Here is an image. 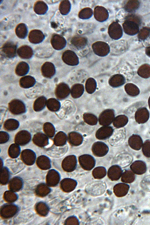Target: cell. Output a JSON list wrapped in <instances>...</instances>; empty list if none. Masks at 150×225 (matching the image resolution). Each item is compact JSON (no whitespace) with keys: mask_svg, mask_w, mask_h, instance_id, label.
Wrapping results in <instances>:
<instances>
[{"mask_svg":"<svg viewBox=\"0 0 150 225\" xmlns=\"http://www.w3.org/2000/svg\"><path fill=\"white\" fill-rule=\"evenodd\" d=\"M92 48L94 53L100 57L107 56L110 51V48L108 44L102 41H97L93 43Z\"/></svg>","mask_w":150,"mask_h":225,"instance_id":"6da1fadb","label":"cell"},{"mask_svg":"<svg viewBox=\"0 0 150 225\" xmlns=\"http://www.w3.org/2000/svg\"><path fill=\"white\" fill-rule=\"evenodd\" d=\"M108 33L110 38L114 40L120 38L123 34L122 27L117 21H114L110 25Z\"/></svg>","mask_w":150,"mask_h":225,"instance_id":"7a4b0ae2","label":"cell"},{"mask_svg":"<svg viewBox=\"0 0 150 225\" xmlns=\"http://www.w3.org/2000/svg\"><path fill=\"white\" fill-rule=\"evenodd\" d=\"M62 59L65 64L70 66L77 65L79 63L78 56L75 52L71 50L65 51L63 53Z\"/></svg>","mask_w":150,"mask_h":225,"instance_id":"3957f363","label":"cell"},{"mask_svg":"<svg viewBox=\"0 0 150 225\" xmlns=\"http://www.w3.org/2000/svg\"><path fill=\"white\" fill-rule=\"evenodd\" d=\"M8 107L10 111L14 114H21L25 111V104L21 100L18 99L11 100L8 104Z\"/></svg>","mask_w":150,"mask_h":225,"instance_id":"277c9868","label":"cell"},{"mask_svg":"<svg viewBox=\"0 0 150 225\" xmlns=\"http://www.w3.org/2000/svg\"><path fill=\"white\" fill-rule=\"evenodd\" d=\"M17 48V45L16 44L11 41H8L3 45L1 51L6 57L12 59L16 56Z\"/></svg>","mask_w":150,"mask_h":225,"instance_id":"5b68a950","label":"cell"},{"mask_svg":"<svg viewBox=\"0 0 150 225\" xmlns=\"http://www.w3.org/2000/svg\"><path fill=\"white\" fill-rule=\"evenodd\" d=\"M51 43L52 47L55 50H59L64 49L67 45V41L62 35L54 34L51 39Z\"/></svg>","mask_w":150,"mask_h":225,"instance_id":"8992f818","label":"cell"},{"mask_svg":"<svg viewBox=\"0 0 150 225\" xmlns=\"http://www.w3.org/2000/svg\"><path fill=\"white\" fill-rule=\"evenodd\" d=\"M123 30L127 35H133L137 34L139 30V25L132 21L126 20L122 24Z\"/></svg>","mask_w":150,"mask_h":225,"instance_id":"52a82bcc","label":"cell"},{"mask_svg":"<svg viewBox=\"0 0 150 225\" xmlns=\"http://www.w3.org/2000/svg\"><path fill=\"white\" fill-rule=\"evenodd\" d=\"M93 15L95 18L100 22L106 21L109 16L107 10L101 6H97L94 8Z\"/></svg>","mask_w":150,"mask_h":225,"instance_id":"ba28073f","label":"cell"},{"mask_svg":"<svg viewBox=\"0 0 150 225\" xmlns=\"http://www.w3.org/2000/svg\"><path fill=\"white\" fill-rule=\"evenodd\" d=\"M70 90L67 85L64 83H61L57 86L55 92L57 98L59 100H62L66 98L69 94Z\"/></svg>","mask_w":150,"mask_h":225,"instance_id":"9c48e42d","label":"cell"},{"mask_svg":"<svg viewBox=\"0 0 150 225\" xmlns=\"http://www.w3.org/2000/svg\"><path fill=\"white\" fill-rule=\"evenodd\" d=\"M41 71L42 75L45 77L50 78L55 74L56 72L54 64L50 62H46L42 65Z\"/></svg>","mask_w":150,"mask_h":225,"instance_id":"30bf717a","label":"cell"},{"mask_svg":"<svg viewBox=\"0 0 150 225\" xmlns=\"http://www.w3.org/2000/svg\"><path fill=\"white\" fill-rule=\"evenodd\" d=\"M45 38V35L42 32L37 29L31 30L28 35L29 40L31 43L34 44L41 42Z\"/></svg>","mask_w":150,"mask_h":225,"instance_id":"8fae6325","label":"cell"},{"mask_svg":"<svg viewBox=\"0 0 150 225\" xmlns=\"http://www.w3.org/2000/svg\"><path fill=\"white\" fill-rule=\"evenodd\" d=\"M70 42L74 47L80 50L85 47L88 44V39L86 37L77 35L73 37Z\"/></svg>","mask_w":150,"mask_h":225,"instance_id":"7c38bea8","label":"cell"},{"mask_svg":"<svg viewBox=\"0 0 150 225\" xmlns=\"http://www.w3.org/2000/svg\"><path fill=\"white\" fill-rule=\"evenodd\" d=\"M17 53L21 58L28 59L31 58L33 53L32 48L27 45H23L19 47L17 50Z\"/></svg>","mask_w":150,"mask_h":225,"instance_id":"4fadbf2b","label":"cell"},{"mask_svg":"<svg viewBox=\"0 0 150 225\" xmlns=\"http://www.w3.org/2000/svg\"><path fill=\"white\" fill-rule=\"evenodd\" d=\"M131 168L134 173L137 175H142L146 172V168L144 162L138 161L134 162L132 164Z\"/></svg>","mask_w":150,"mask_h":225,"instance_id":"5bb4252c","label":"cell"},{"mask_svg":"<svg viewBox=\"0 0 150 225\" xmlns=\"http://www.w3.org/2000/svg\"><path fill=\"white\" fill-rule=\"evenodd\" d=\"M129 188V186L124 183H119L116 185L114 188V192L118 197H122L128 193Z\"/></svg>","mask_w":150,"mask_h":225,"instance_id":"9a60e30c","label":"cell"},{"mask_svg":"<svg viewBox=\"0 0 150 225\" xmlns=\"http://www.w3.org/2000/svg\"><path fill=\"white\" fill-rule=\"evenodd\" d=\"M36 82L35 79L30 76H26L21 78L19 81L20 86L25 88H28L33 86Z\"/></svg>","mask_w":150,"mask_h":225,"instance_id":"2e32d148","label":"cell"},{"mask_svg":"<svg viewBox=\"0 0 150 225\" xmlns=\"http://www.w3.org/2000/svg\"><path fill=\"white\" fill-rule=\"evenodd\" d=\"M28 64L26 62H21L16 66L15 71L16 74L19 76H22L27 74L29 70Z\"/></svg>","mask_w":150,"mask_h":225,"instance_id":"e0dca14e","label":"cell"},{"mask_svg":"<svg viewBox=\"0 0 150 225\" xmlns=\"http://www.w3.org/2000/svg\"><path fill=\"white\" fill-rule=\"evenodd\" d=\"M33 8L36 14L41 15L44 14L47 12L48 10V6L43 1H38L35 3Z\"/></svg>","mask_w":150,"mask_h":225,"instance_id":"ac0fdd59","label":"cell"},{"mask_svg":"<svg viewBox=\"0 0 150 225\" xmlns=\"http://www.w3.org/2000/svg\"><path fill=\"white\" fill-rule=\"evenodd\" d=\"M140 3L138 0H128L125 3L124 8L127 12H132L135 11L139 8Z\"/></svg>","mask_w":150,"mask_h":225,"instance_id":"d6986e66","label":"cell"},{"mask_svg":"<svg viewBox=\"0 0 150 225\" xmlns=\"http://www.w3.org/2000/svg\"><path fill=\"white\" fill-rule=\"evenodd\" d=\"M15 33L19 38L21 39L25 38L28 33V28L26 25L23 23L18 24L16 28Z\"/></svg>","mask_w":150,"mask_h":225,"instance_id":"ffe728a7","label":"cell"},{"mask_svg":"<svg viewBox=\"0 0 150 225\" xmlns=\"http://www.w3.org/2000/svg\"><path fill=\"white\" fill-rule=\"evenodd\" d=\"M46 98L43 96H40L35 100L33 104V108L36 111L41 110L45 107L47 103Z\"/></svg>","mask_w":150,"mask_h":225,"instance_id":"44dd1931","label":"cell"},{"mask_svg":"<svg viewBox=\"0 0 150 225\" xmlns=\"http://www.w3.org/2000/svg\"><path fill=\"white\" fill-rule=\"evenodd\" d=\"M71 4L69 0L62 1L59 4V9L60 13L62 15H66L70 12Z\"/></svg>","mask_w":150,"mask_h":225,"instance_id":"7402d4cb","label":"cell"},{"mask_svg":"<svg viewBox=\"0 0 150 225\" xmlns=\"http://www.w3.org/2000/svg\"><path fill=\"white\" fill-rule=\"evenodd\" d=\"M46 105L48 108L52 111H57L60 106L59 102L57 99L53 98L48 99L47 101Z\"/></svg>","mask_w":150,"mask_h":225,"instance_id":"603a6c76","label":"cell"},{"mask_svg":"<svg viewBox=\"0 0 150 225\" xmlns=\"http://www.w3.org/2000/svg\"><path fill=\"white\" fill-rule=\"evenodd\" d=\"M135 176L132 171L130 170L125 171L122 174L121 180L123 182L130 183L134 180Z\"/></svg>","mask_w":150,"mask_h":225,"instance_id":"cb8c5ba5","label":"cell"},{"mask_svg":"<svg viewBox=\"0 0 150 225\" xmlns=\"http://www.w3.org/2000/svg\"><path fill=\"white\" fill-rule=\"evenodd\" d=\"M93 13V10L91 8L86 7L83 8L79 11L78 16L82 19H88L92 17Z\"/></svg>","mask_w":150,"mask_h":225,"instance_id":"d4e9b609","label":"cell"},{"mask_svg":"<svg viewBox=\"0 0 150 225\" xmlns=\"http://www.w3.org/2000/svg\"><path fill=\"white\" fill-rule=\"evenodd\" d=\"M122 171L121 168L119 167H115L112 169V172H109L108 176L112 180H118L122 174Z\"/></svg>","mask_w":150,"mask_h":225,"instance_id":"484cf974","label":"cell"},{"mask_svg":"<svg viewBox=\"0 0 150 225\" xmlns=\"http://www.w3.org/2000/svg\"><path fill=\"white\" fill-rule=\"evenodd\" d=\"M79 84L74 86L71 89V95L74 97H79L81 95L83 92V86L82 85Z\"/></svg>","mask_w":150,"mask_h":225,"instance_id":"4316f807","label":"cell"},{"mask_svg":"<svg viewBox=\"0 0 150 225\" xmlns=\"http://www.w3.org/2000/svg\"><path fill=\"white\" fill-rule=\"evenodd\" d=\"M150 34V28L146 27L142 28L139 31L138 38L141 40H144L147 38Z\"/></svg>","mask_w":150,"mask_h":225,"instance_id":"83f0119b","label":"cell"},{"mask_svg":"<svg viewBox=\"0 0 150 225\" xmlns=\"http://www.w3.org/2000/svg\"><path fill=\"white\" fill-rule=\"evenodd\" d=\"M96 83L95 80L92 78L88 80L86 84V88L88 92L92 93L95 90Z\"/></svg>","mask_w":150,"mask_h":225,"instance_id":"f1b7e54d","label":"cell"},{"mask_svg":"<svg viewBox=\"0 0 150 225\" xmlns=\"http://www.w3.org/2000/svg\"><path fill=\"white\" fill-rule=\"evenodd\" d=\"M125 20H129L134 22L138 24L139 26H140L142 21L141 18L138 15L135 14H129L127 16Z\"/></svg>","mask_w":150,"mask_h":225,"instance_id":"f546056e","label":"cell"},{"mask_svg":"<svg viewBox=\"0 0 150 225\" xmlns=\"http://www.w3.org/2000/svg\"><path fill=\"white\" fill-rule=\"evenodd\" d=\"M141 185L146 190L150 191V175L144 178L142 180Z\"/></svg>","mask_w":150,"mask_h":225,"instance_id":"4dcf8cb0","label":"cell"},{"mask_svg":"<svg viewBox=\"0 0 150 225\" xmlns=\"http://www.w3.org/2000/svg\"><path fill=\"white\" fill-rule=\"evenodd\" d=\"M145 52L146 54L150 57V46L147 47L146 48Z\"/></svg>","mask_w":150,"mask_h":225,"instance_id":"1f68e13d","label":"cell"},{"mask_svg":"<svg viewBox=\"0 0 150 225\" xmlns=\"http://www.w3.org/2000/svg\"><path fill=\"white\" fill-rule=\"evenodd\" d=\"M51 25L52 28H55L56 27L57 25L55 24V23L52 22L51 23Z\"/></svg>","mask_w":150,"mask_h":225,"instance_id":"d6a6232c","label":"cell"}]
</instances>
